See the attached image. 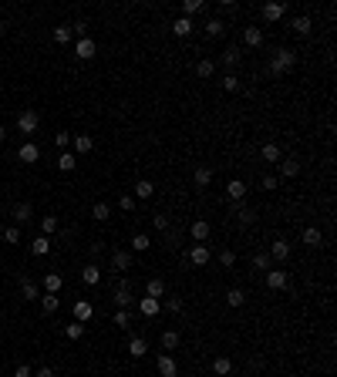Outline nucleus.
I'll return each instance as SVG.
<instances>
[{"instance_id":"f257e3e1","label":"nucleus","mask_w":337,"mask_h":377,"mask_svg":"<svg viewBox=\"0 0 337 377\" xmlns=\"http://www.w3.org/2000/svg\"><path fill=\"white\" fill-rule=\"evenodd\" d=\"M297 64V54H293V51L290 48H280V51H273V57H270V78H280V74H287L290 68Z\"/></svg>"},{"instance_id":"f03ea898","label":"nucleus","mask_w":337,"mask_h":377,"mask_svg":"<svg viewBox=\"0 0 337 377\" xmlns=\"http://www.w3.org/2000/svg\"><path fill=\"white\" fill-rule=\"evenodd\" d=\"M37 125H40V115L34 112V108H27V112L17 115V131H20V135H34Z\"/></svg>"},{"instance_id":"7ed1b4c3","label":"nucleus","mask_w":337,"mask_h":377,"mask_svg":"<svg viewBox=\"0 0 337 377\" xmlns=\"http://www.w3.org/2000/svg\"><path fill=\"white\" fill-rule=\"evenodd\" d=\"M112 300H115V306H118V310H129V306H132V283H129V280H118Z\"/></svg>"},{"instance_id":"20e7f679","label":"nucleus","mask_w":337,"mask_h":377,"mask_svg":"<svg viewBox=\"0 0 337 377\" xmlns=\"http://www.w3.org/2000/svg\"><path fill=\"white\" fill-rule=\"evenodd\" d=\"M95 54H98V44L91 37H81L78 44H74V57H78V61H91Z\"/></svg>"},{"instance_id":"39448f33","label":"nucleus","mask_w":337,"mask_h":377,"mask_svg":"<svg viewBox=\"0 0 337 377\" xmlns=\"http://www.w3.org/2000/svg\"><path fill=\"white\" fill-rule=\"evenodd\" d=\"M266 286L270 290H287L290 286V273L287 270H266Z\"/></svg>"},{"instance_id":"423d86ee","label":"nucleus","mask_w":337,"mask_h":377,"mask_svg":"<svg viewBox=\"0 0 337 377\" xmlns=\"http://www.w3.org/2000/svg\"><path fill=\"white\" fill-rule=\"evenodd\" d=\"M283 14H287V4H277V0L263 4V20H266V24H277Z\"/></svg>"},{"instance_id":"0eeeda50","label":"nucleus","mask_w":337,"mask_h":377,"mask_svg":"<svg viewBox=\"0 0 337 377\" xmlns=\"http://www.w3.org/2000/svg\"><path fill=\"white\" fill-rule=\"evenodd\" d=\"M132 263H135V259H132V249H115V253H112V266L118 270V273L132 270Z\"/></svg>"},{"instance_id":"6e6552de","label":"nucleus","mask_w":337,"mask_h":377,"mask_svg":"<svg viewBox=\"0 0 337 377\" xmlns=\"http://www.w3.org/2000/svg\"><path fill=\"white\" fill-rule=\"evenodd\" d=\"M17 159L24 162V165H34V162L40 159V148H37V145H34V142H24V145H20V148H17Z\"/></svg>"},{"instance_id":"1a4fd4ad","label":"nucleus","mask_w":337,"mask_h":377,"mask_svg":"<svg viewBox=\"0 0 337 377\" xmlns=\"http://www.w3.org/2000/svg\"><path fill=\"white\" fill-rule=\"evenodd\" d=\"M159 310H162V303L155 297H142L138 300V313H142V317H149V320H152V317H159Z\"/></svg>"},{"instance_id":"9d476101","label":"nucleus","mask_w":337,"mask_h":377,"mask_svg":"<svg viewBox=\"0 0 337 377\" xmlns=\"http://www.w3.org/2000/svg\"><path fill=\"white\" fill-rule=\"evenodd\" d=\"M233 216L240 219V226H253V223H257V212H253L249 206H243V202H233Z\"/></svg>"},{"instance_id":"9b49d317","label":"nucleus","mask_w":337,"mask_h":377,"mask_svg":"<svg viewBox=\"0 0 337 377\" xmlns=\"http://www.w3.org/2000/svg\"><path fill=\"white\" fill-rule=\"evenodd\" d=\"M189 263L193 266H206L209 263V246L206 242H196V246L189 249Z\"/></svg>"},{"instance_id":"f8f14e48","label":"nucleus","mask_w":337,"mask_h":377,"mask_svg":"<svg viewBox=\"0 0 337 377\" xmlns=\"http://www.w3.org/2000/svg\"><path fill=\"white\" fill-rule=\"evenodd\" d=\"M20 300H40V290L31 276H20Z\"/></svg>"},{"instance_id":"ddd939ff","label":"nucleus","mask_w":337,"mask_h":377,"mask_svg":"<svg viewBox=\"0 0 337 377\" xmlns=\"http://www.w3.org/2000/svg\"><path fill=\"white\" fill-rule=\"evenodd\" d=\"M155 367H159V377H176V374H179L176 361H172V357H168V353H162L159 361H155Z\"/></svg>"},{"instance_id":"4468645a","label":"nucleus","mask_w":337,"mask_h":377,"mask_svg":"<svg viewBox=\"0 0 337 377\" xmlns=\"http://www.w3.org/2000/svg\"><path fill=\"white\" fill-rule=\"evenodd\" d=\"M81 280L88 283V286H98V283H101V266H98V263H88L85 270H81Z\"/></svg>"},{"instance_id":"2eb2a0df","label":"nucleus","mask_w":337,"mask_h":377,"mask_svg":"<svg viewBox=\"0 0 337 377\" xmlns=\"http://www.w3.org/2000/svg\"><path fill=\"white\" fill-rule=\"evenodd\" d=\"M145 353H149V340L145 337H129V357H145Z\"/></svg>"},{"instance_id":"dca6fc26","label":"nucleus","mask_w":337,"mask_h":377,"mask_svg":"<svg viewBox=\"0 0 337 377\" xmlns=\"http://www.w3.org/2000/svg\"><path fill=\"white\" fill-rule=\"evenodd\" d=\"M71 145H74V152H78V155H88L91 148H95V138H91V135H71Z\"/></svg>"},{"instance_id":"f3484780","label":"nucleus","mask_w":337,"mask_h":377,"mask_svg":"<svg viewBox=\"0 0 337 377\" xmlns=\"http://www.w3.org/2000/svg\"><path fill=\"white\" fill-rule=\"evenodd\" d=\"M270 259H290V242L287 239H273V246H270Z\"/></svg>"},{"instance_id":"a211bd4d","label":"nucleus","mask_w":337,"mask_h":377,"mask_svg":"<svg viewBox=\"0 0 337 377\" xmlns=\"http://www.w3.org/2000/svg\"><path fill=\"white\" fill-rule=\"evenodd\" d=\"M91 313H95V306H91L88 300H78V303H74V320H78V323H88Z\"/></svg>"},{"instance_id":"6ab92c4d","label":"nucleus","mask_w":337,"mask_h":377,"mask_svg":"<svg viewBox=\"0 0 337 377\" xmlns=\"http://www.w3.org/2000/svg\"><path fill=\"white\" fill-rule=\"evenodd\" d=\"M31 253H34V256H48V253H51V236H34V239H31Z\"/></svg>"},{"instance_id":"aec40b11","label":"nucleus","mask_w":337,"mask_h":377,"mask_svg":"<svg viewBox=\"0 0 337 377\" xmlns=\"http://www.w3.org/2000/svg\"><path fill=\"white\" fill-rule=\"evenodd\" d=\"M226 195H229L233 202H243V195H246V182H240V179L226 182Z\"/></svg>"},{"instance_id":"412c9836","label":"nucleus","mask_w":337,"mask_h":377,"mask_svg":"<svg viewBox=\"0 0 337 377\" xmlns=\"http://www.w3.org/2000/svg\"><path fill=\"white\" fill-rule=\"evenodd\" d=\"M209 233H213V226H209L206 219H196V223H193V239H196V242H206Z\"/></svg>"},{"instance_id":"4be33fe9","label":"nucleus","mask_w":337,"mask_h":377,"mask_svg":"<svg viewBox=\"0 0 337 377\" xmlns=\"http://www.w3.org/2000/svg\"><path fill=\"white\" fill-rule=\"evenodd\" d=\"M159 344H162V350H176V347L182 344V334H179V330H165Z\"/></svg>"},{"instance_id":"5701e85b","label":"nucleus","mask_w":337,"mask_h":377,"mask_svg":"<svg viewBox=\"0 0 337 377\" xmlns=\"http://www.w3.org/2000/svg\"><path fill=\"white\" fill-rule=\"evenodd\" d=\"M172 34H176V37H189V34H193V20H189V17H176V20H172Z\"/></svg>"},{"instance_id":"b1692460","label":"nucleus","mask_w":337,"mask_h":377,"mask_svg":"<svg viewBox=\"0 0 337 377\" xmlns=\"http://www.w3.org/2000/svg\"><path fill=\"white\" fill-rule=\"evenodd\" d=\"M243 40H246V48H260L263 44V31L260 27H243Z\"/></svg>"},{"instance_id":"393cba45","label":"nucleus","mask_w":337,"mask_h":377,"mask_svg":"<svg viewBox=\"0 0 337 377\" xmlns=\"http://www.w3.org/2000/svg\"><path fill=\"white\" fill-rule=\"evenodd\" d=\"M152 192H155V185L149 182V179H138L135 189H132V195H135V199H152Z\"/></svg>"},{"instance_id":"a878e982","label":"nucleus","mask_w":337,"mask_h":377,"mask_svg":"<svg viewBox=\"0 0 337 377\" xmlns=\"http://www.w3.org/2000/svg\"><path fill=\"white\" fill-rule=\"evenodd\" d=\"M240 61H243V51L236 48V44H229V48L223 51V64H226V68H236Z\"/></svg>"},{"instance_id":"bb28decb","label":"nucleus","mask_w":337,"mask_h":377,"mask_svg":"<svg viewBox=\"0 0 337 377\" xmlns=\"http://www.w3.org/2000/svg\"><path fill=\"white\" fill-rule=\"evenodd\" d=\"M213 374H216V377H229V374H233V361H229V357H216V361H213Z\"/></svg>"},{"instance_id":"cd10ccee","label":"nucleus","mask_w":337,"mask_h":377,"mask_svg":"<svg viewBox=\"0 0 337 377\" xmlns=\"http://www.w3.org/2000/svg\"><path fill=\"white\" fill-rule=\"evenodd\" d=\"M145 297H155V300H159V297H165V283H162L159 276H152V280L145 283Z\"/></svg>"},{"instance_id":"c85d7f7f","label":"nucleus","mask_w":337,"mask_h":377,"mask_svg":"<svg viewBox=\"0 0 337 377\" xmlns=\"http://www.w3.org/2000/svg\"><path fill=\"white\" fill-rule=\"evenodd\" d=\"M277 165H280V175L283 179H293L300 172V162L297 159H283V162H277Z\"/></svg>"},{"instance_id":"c756f323","label":"nucleus","mask_w":337,"mask_h":377,"mask_svg":"<svg viewBox=\"0 0 337 377\" xmlns=\"http://www.w3.org/2000/svg\"><path fill=\"white\" fill-rule=\"evenodd\" d=\"M40 286H44V293H57V290L65 286V280H61V273H48Z\"/></svg>"},{"instance_id":"7c9ffc66","label":"nucleus","mask_w":337,"mask_h":377,"mask_svg":"<svg viewBox=\"0 0 337 377\" xmlns=\"http://www.w3.org/2000/svg\"><path fill=\"white\" fill-rule=\"evenodd\" d=\"M193 182L199 185V189H206V185L213 182V169H206V165H199V169L193 172Z\"/></svg>"},{"instance_id":"2f4dec72","label":"nucleus","mask_w":337,"mask_h":377,"mask_svg":"<svg viewBox=\"0 0 337 377\" xmlns=\"http://www.w3.org/2000/svg\"><path fill=\"white\" fill-rule=\"evenodd\" d=\"M57 306H61L57 293H44V297H40V310L44 313H57Z\"/></svg>"},{"instance_id":"473e14b6","label":"nucleus","mask_w":337,"mask_h":377,"mask_svg":"<svg viewBox=\"0 0 337 377\" xmlns=\"http://www.w3.org/2000/svg\"><path fill=\"white\" fill-rule=\"evenodd\" d=\"M31 216H34L31 202H20V206L14 209V219H17V223H20V226H24V223H31Z\"/></svg>"},{"instance_id":"72a5a7b5","label":"nucleus","mask_w":337,"mask_h":377,"mask_svg":"<svg viewBox=\"0 0 337 377\" xmlns=\"http://www.w3.org/2000/svg\"><path fill=\"white\" fill-rule=\"evenodd\" d=\"M199 10H206V4H202V0H182V17H189V20H193V14H199Z\"/></svg>"},{"instance_id":"f704fd0d","label":"nucleus","mask_w":337,"mask_h":377,"mask_svg":"<svg viewBox=\"0 0 337 377\" xmlns=\"http://www.w3.org/2000/svg\"><path fill=\"white\" fill-rule=\"evenodd\" d=\"M226 303H229V306L236 310V306H243V303H246V293H243L240 286H233L229 293H226Z\"/></svg>"},{"instance_id":"c9c22d12","label":"nucleus","mask_w":337,"mask_h":377,"mask_svg":"<svg viewBox=\"0 0 337 377\" xmlns=\"http://www.w3.org/2000/svg\"><path fill=\"white\" fill-rule=\"evenodd\" d=\"M290 27H293V31H297V34H310V17H307V14H300V17H293V20H290Z\"/></svg>"},{"instance_id":"e433bc0d","label":"nucleus","mask_w":337,"mask_h":377,"mask_svg":"<svg viewBox=\"0 0 337 377\" xmlns=\"http://www.w3.org/2000/svg\"><path fill=\"white\" fill-rule=\"evenodd\" d=\"M149 246H152V239H149L145 233H135V236H132V253H145Z\"/></svg>"},{"instance_id":"4c0bfd02","label":"nucleus","mask_w":337,"mask_h":377,"mask_svg":"<svg viewBox=\"0 0 337 377\" xmlns=\"http://www.w3.org/2000/svg\"><path fill=\"white\" fill-rule=\"evenodd\" d=\"M260 155H263V162H280V145H263V148H260Z\"/></svg>"},{"instance_id":"58836bf2","label":"nucleus","mask_w":337,"mask_h":377,"mask_svg":"<svg viewBox=\"0 0 337 377\" xmlns=\"http://www.w3.org/2000/svg\"><path fill=\"white\" fill-rule=\"evenodd\" d=\"M57 226H61V223H57V216H44V219H40V236L57 233Z\"/></svg>"},{"instance_id":"ea45409f","label":"nucleus","mask_w":337,"mask_h":377,"mask_svg":"<svg viewBox=\"0 0 337 377\" xmlns=\"http://www.w3.org/2000/svg\"><path fill=\"white\" fill-rule=\"evenodd\" d=\"M304 242H307V246H324L321 229H313V226H310V229H304Z\"/></svg>"},{"instance_id":"a19ab883","label":"nucleus","mask_w":337,"mask_h":377,"mask_svg":"<svg viewBox=\"0 0 337 377\" xmlns=\"http://www.w3.org/2000/svg\"><path fill=\"white\" fill-rule=\"evenodd\" d=\"M74 165H78V162H74V152H61L57 169H61V172H74Z\"/></svg>"},{"instance_id":"79ce46f5","label":"nucleus","mask_w":337,"mask_h":377,"mask_svg":"<svg viewBox=\"0 0 337 377\" xmlns=\"http://www.w3.org/2000/svg\"><path fill=\"white\" fill-rule=\"evenodd\" d=\"M65 334H68V340H81V337H85V323L71 320V323L65 327Z\"/></svg>"},{"instance_id":"37998d69","label":"nucleus","mask_w":337,"mask_h":377,"mask_svg":"<svg viewBox=\"0 0 337 377\" xmlns=\"http://www.w3.org/2000/svg\"><path fill=\"white\" fill-rule=\"evenodd\" d=\"M71 37H74V34H71V24H57V27H54V40H57V44H68Z\"/></svg>"},{"instance_id":"c03bdc74","label":"nucleus","mask_w":337,"mask_h":377,"mask_svg":"<svg viewBox=\"0 0 337 377\" xmlns=\"http://www.w3.org/2000/svg\"><path fill=\"white\" fill-rule=\"evenodd\" d=\"M213 71H216V61H199V64H196V74H199V78H213Z\"/></svg>"},{"instance_id":"a18cd8bd","label":"nucleus","mask_w":337,"mask_h":377,"mask_svg":"<svg viewBox=\"0 0 337 377\" xmlns=\"http://www.w3.org/2000/svg\"><path fill=\"white\" fill-rule=\"evenodd\" d=\"M253 266H257V270H273V259H270V253H257V256H253Z\"/></svg>"},{"instance_id":"49530a36","label":"nucleus","mask_w":337,"mask_h":377,"mask_svg":"<svg viewBox=\"0 0 337 377\" xmlns=\"http://www.w3.org/2000/svg\"><path fill=\"white\" fill-rule=\"evenodd\" d=\"M219 266H223V270H233V266H236V253H233V249H223V253H219Z\"/></svg>"},{"instance_id":"de8ad7c7","label":"nucleus","mask_w":337,"mask_h":377,"mask_svg":"<svg viewBox=\"0 0 337 377\" xmlns=\"http://www.w3.org/2000/svg\"><path fill=\"white\" fill-rule=\"evenodd\" d=\"M226 31V24H223V20H219V17H213V20H209V24H206V34H209V37H219V34H223Z\"/></svg>"},{"instance_id":"09e8293b","label":"nucleus","mask_w":337,"mask_h":377,"mask_svg":"<svg viewBox=\"0 0 337 377\" xmlns=\"http://www.w3.org/2000/svg\"><path fill=\"white\" fill-rule=\"evenodd\" d=\"M115 327H118V330H129V323H132V317H129V310H118V313H115Z\"/></svg>"},{"instance_id":"8fccbe9b","label":"nucleus","mask_w":337,"mask_h":377,"mask_svg":"<svg viewBox=\"0 0 337 377\" xmlns=\"http://www.w3.org/2000/svg\"><path fill=\"white\" fill-rule=\"evenodd\" d=\"M118 206H121V209H125V212H135V206H138V199H135V195H132V192H125V195H121V199H118Z\"/></svg>"},{"instance_id":"3c124183","label":"nucleus","mask_w":337,"mask_h":377,"mask_svg":"<svg viewBox=\"0 0 337 377\" xmlns=\"http://www.w3.org/2000/svg\"><path fill=\"white\" fill-rule=\"evenodd\" d=\"M91 216H95V219H98V223H104V219L112 216V209L104 206V202H98V206H95V209H91Z\"/></svg>"},{"instance_id":"603ef678","label":"nucleus","mask_w":337,"mask_h":377,"mask_svg":"<svg viewBox=\"0 0 337 377\" xmlns=\"http://www.w3.org/2000/svg\"><path fill=\"white\" fill-rule=\"evenodd\" d=\"M223 91H229V95H233V91H240V81H236V74H226V78H223Z\"/></svg>"},{"instance_id":"864d4df0","label":"nucleus","mask_w":337,"mask_h":377,"mask_svg":"<svg viewBox=\"0 0 337 377\" xmlns=\"http://www.w3.org/2000/svg\"><path fill=\"white\" fill-rule=\"evenodd\" d=\"M152 223H155V229H159V233H165V229H172V223H168V216H159V212H155V216H152Z\"/></svg>"},{"instance_id":"5fc2aeb1","label":"nucleus","mask_w":337,"mask_h":377,"mask_svg":"<svg viewBox=\"0 0 337 377\" xmlns=\"http://www.w3.org/2000/svg\"><path fill=\"white\" fill-rule=\"evenodd\" d=\"M179 246V229H165V249H176Z\"/></svg>"},{"instance_id":"6e6d98bb","label":"nucleus","mask_w":337,"mask_h":377,"mask_svg":"<svg viewBox=\"0 0 337 377\" xmlns=\"http://www.w3.org/2000/svg\"><path fill=\"white\" fill-rule=\"evenodd\" d=\"M54 145H57V148H68V145H71V131H57Z\"/></svg>"},{"instance_id":"4d7b16f0","label":"nucleus","mask_w":337,"mask_h":377,"mask_svg":"<svg viewBox=\"0 0 337 377\" xmlns=\"http://www.w3.org/2000/svg\"><path fill=\"white\" fill-rule=\"evenodd\" d=\"M165 310L168 313H182V300H179V297H168L165 300Z\"/></svg>"},{"instance_id":"13d9d810","label":"nucleus","mask_w":337,"mask_h":377,"mask_svg":"<svg viewBox=\"0 0 337 377\" xmlns=\"http://www.w3.org/2000/svg\"><path fill=\"white\" fill-rule=\"evenodd\" d=\"M17 239H20V229H17V226L4 229V242H17Z\"/></svg>"},{"instance_id":"bf43d9fd","label":"nucleus","mask_w":337,"mask_h":377,"mask_svg":"<svg viewBox=\"0 0 337 377\" xmlns=\"http://www.w3.org/2000/svg\"><path fill=\"white\" fill-rule=\"evenodd\" d=\"M71 34H74V37H85V34H88V24H85V20H78V24H71Z\"/></svg>"},{"instance_id":"052dcab7","label":"nucleus","mask_w":337,"mask_h":377,"mask_svg":"<svg viewBox=\"0 0 337 377\" xmlns=\"http://www.w3.org/2000/svg\"><path fill=\"white\" fill-rule=\"evenodd\" d=\"M263 189L273 192V189H277V175H263Z\"/></svg>"},{"instance_id":"680f3d73","label":"nucleus","mask_w":337,"mask_h":377,"mask_svg":"<svg viewBox=\"0 0 337 377\" xmlns=\"http://www.w3.org/2000/svg\"><path fill=\"white\" fill-rule=\"evenodd\" d=\"M14 377H34V370H31V367H27V364H20V367H17V370H14Z\"/></svg>"},{"instance_id":"e2e57ef3","label":"nucleus","mask_w":337,"mask_h":377,"mask_svg":"<svg viewBox=\"0 0 337 377\" xmlns=\"http://www.w3.org/2000/svg\"><path fill=\"white\" fill-rule=\"evenodd\" d=\"M34 377H54V370H51V367H37V370H34Z\"/></svg>"},{"instance_id":"0e129e2a","label":"nucleus","mask_w":337,"mask_h":377,"mask_svg":"<svg viewBox=\"0 0 337 377\" xmlns=\"http://www.w3.org/2000/svg\"><path fill=\"white\" fill-rule=\"evenodd\" d=\"M4 138H7V128H4V125H0V142H4Z\"/></svg>"},{"instance_id":"69168bd1","label":"nucleus","mask_w":337,"mask_h":377,"mask_svg":"<svg viewBox=\"0 0 337 377\" xmlns=\"http://www.w3.org/2000/svg\"><path fill=\"white\" fill-rule=\"evenodd\" d=\"M4 31H7V24H4V20H0V37H4Z\"/></svg>"},{"instance_id":"338daca9","label":"nucleus","mask_w":337,"mask_h":377,"mask_svg":"<svg viewBox=\"0 0 337 377\" xmlns=\"http://www.w3.org/2000/svg\"><path fill=\"white\" fill-rule=\"evenodd\" d=\"M0 236H4V226H0Z\"/></svg>"},{"instance_id":"774afa93","label":"nucleus","mask_w":337,"mask_h":377,"mask_svg":"<svg viewBox=\"0 0 337 377\" xmlns=\"http://www.w3.org/2000/svg\"><path fill=\"white\" fill-rule=\"evenodd\" d=\"M0 112H4V108H0Z\"/></svg>"}]
</instances>
